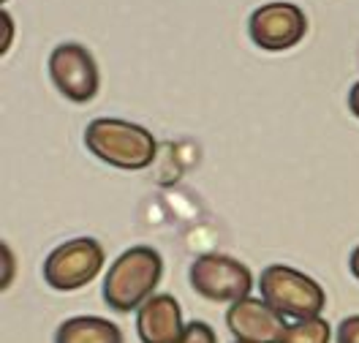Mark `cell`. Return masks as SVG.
<instances>
[{
    "label": "cell",
    "mask_w": 359,
    "mask_h": 343,
    "mask_svg": "<svg viewBox=\"0 0 359 343\" xmlns=\"http://www.w3.org/2000/svg\"><path fill=\"white\" fill-rule=\"evenodd\" d=\"M85 144L98 161L114 169L139 172L147 169L158 153L156 137L131 120L120 117H98L85 128Z\"/></svg>",
    "instance_id": "2"
},
{
    "label": "cell",
    "mask_w": 359,
    "mask_h": 343,
    "mask_svg": "<svg viewBox=\"0 0 359 343\" xmlns=\"http://www.w3.org/2000/svg\"><path fill=\"white\" fill-rule=\"evenodd\" d=\"M188 281L199 297L210 302H240L250 297L253 273L240 259H231L224 253H204L191 264Z\"/></svg>",
    "instance_id": "5"
},
{
    "label": "cell",
    "mask_w": 359,
    "mask_h": 343,
    "mask_svg": "<svg viewBox=\"0 0 359 343\" xmlns=\"http://www.w3.org/2000/svg\"><path fill=\"white\" fill-rule=\"evenodd\" d=\"M8 39H14V25L8 27V14H3V44H0L3 52L8 49Z\"/></svg>",
    "instance_id": "14"
},
{
    "label": "cell",
    "mask_w": 359,
    "mask_h": 343,
    "mask_svg": "<svg viewBox=\"0 0 359 343\" xmlns=\"http://www.w3.org/2000/svg\"><path fill=\"white\" fill-rule=\"evenodd\" d=\"M177 343H218V335L204 321H188L185 324V332H182V338Z\"/></svg>",
    "instance_id": "12"
},
{
    "label": "cell",
    "mask_w": 359,
    "mask_h": 343,
    "mask_svg": "<svg viewBox=\"0 0 359 343\" xmlns=\"http://www.w3.org/2000/svg\"><path fill=\"white\" fill-rule=\"evenodd\" d=\"M248 33H250L253 44L267 49V52H286L305 39L308 17L299 6L286 3V0L264 3L250 14Z\"/></svg>",
    "instance_id": "6"
},
{
    "label": "cell",
    "mask_w": 359,
    "mask_h": 343,
    "mask_svg": "<svg viewBox=\"0 0 359 343\" xmlns=\"http://www.w3.org/2000/svg\"><path fill=\"white\" fill-rule=\"evenodd\" d=\"M332 341V327L330 321H324L321 316L313 319H297L286 327L280 343H330Z\"/></svg>",
    "instance_id": "11"
},
{
    "label": "cell",
    "mask_w": 359,
    "mask_h": 343,
    "mask_svg": "<svg viewBox=\"0 0 359 343\" xmlns=\"http://www.w3.org/2000/svg\"><path fill=\"white\" fill-rule=\"evenodd\" d=\"M226 327L243 343H280L289 324L267 300L245 297L231 302V308L226 311Z\"/></svg>",
    "instance_id": "8"
},
{
    "label": "cell",
    "mask_w": 359,
    "mask_h": 343,
    "mask_svg": "<svg viewBox=\"0 0 359 343\" xmlns=\"http://www.w3.org/2000/svg\"><path fill=\"white\" fill-rule=\"evenodd\" d=\"M259 289L262 300H267L278 314L294 321L321 316L327 305V295L316 283V278L299 273L289 264H269L259 278Z\"/></svg>",
    "instance_id": "3"
},
{
    "label": "cell",
    "mask_w": 359,
    "mask_h": 343,
    "mask_svg": "<svg viewBox=\"0 0 359 343\" xmlns=\"http://www.w3.org/2000/svg\"><path fill=\"white\" fill-rule=\"evenodd\" d=\"M348 109H351L354 117H359V82L351 88V93H348Z\"/></svg>",
    "instance_id": "15"
},
{
    "label": "cell",
    "mask_w": 359,
    "mask_h": 343,
    "mask_svg": "<svg viewBox=\"0 0 359 343\" xmlns=\"http://www.w3.org/2000/svg\"><path fill=\"white\" fill-rule=\"evenodd\" d=\"M337 343H359V316H348L337 324Z\"/></svg>",
    "instance_id": "13"
},
{
    "label": "cell",
    "mask_w": 359,
    "mask_h": 343,
    "mask_svg": "<svg viewBox=\"0 0 359 343\" xmlns=\"http://www.w3.org/2000/svg\"><path fill=\"white\" fill-rule=\"evenodd\" d=\"M49 76L55 88L74 104H88L98 95V63L82 44H60L49 55Z\"/></svg>",
    "instance_id": "7"
},
{
    "label": "cell",
    "mask_w": 359,
    "mask_h": 343,
    "mask_svg": "<svg viewBox=\"0 0 359 343\" xmlns=\"http://www.w3.org/2000/svg\"><path fill=\"white\" fill-rule=\"evenodd\" d=\"M182 332V308L172 295H153L136 311V335L142 343H177Z\"/></svg>",
    "instance_id": "9"
},
{
    "label": "cell",
    "mask_w": 359,
    "mask_h": 343,
    "mask_svg": "<svg viewBox=\"0 0 359 343\" xmlns=\"http://www.w3.org/2000/svg\"><path fill=\"white\" fill-rule=\"evenodd\" d=\"M163 278V259L150 246H134L123 251L104 278V300L117 314L139 311L156 295Z\"/></svg>",
    "instance_id": "1"
},
{
    "label": "cell",
    "mask_w": 359,
    "mask_h": 343,
    "mask_svg": "<svg viewBox=\"0 0 359 343\" xmlns=\"http://www.w3.org/2000/svg\"><path fill=\"white\" fill-rule=\"evenodd\" d=\"M237 343H243V341H237Z\"/></svg>",
    "instance_id": "18"
},
{
    "label": "cell",
    "mask_w": 359,
    "mask_h": 343,
    "mask_svg": "<svg viewBox=\"0 0 359 343\" xmlns=\"http://www.w3.org/2000/svg\"><path fill=\"white\" fill-rule=\"evenodd\" d=\"M3 259H6V270H8V248L6 246H3ZM11 270H14V264H11ZM3 286H8V273L3 278Z\"/></svg>",
    "instance_id": "17"
},
{
    "label": "cell",
    "mask_w": 359,
    "mask_h": 343,
    "mask_svg": "<svg viewBox=\"0 0 359 343\" xmlns=\"http://www.w3.org/2000/svg\"><path fill=\"white\" fill-rule=\"evenodd\" d=\"M107 253L93 237H74L46 256L44 281L55 292H76L95 281Z\"/></svg>",
    "instance_id": "4"
},
{
    "label": "cell",
    "mask_w": 359,
    "mask_h": 343,
    "mask_svg": "<svg viewBox=\"0 0 359 343\" xmlns=\"http://www.w3.org/2000/svg\"><path fill=\"white\" fill-rule=\"evenodd\" d=\"M348 267H351V275L359 281V246L351 251V259H348Z\"/></svg>",
    "instance_id": "16"
},
{
    "label": "cell",
    "mask_w": 359,
    "mask_h": 343,
    "mask_svg": "<svg viewBox=\"0 0 359 343\" xmlns=\"http://www.w3.org/2000/svg\"><path fill=\"white\" fill-rule=\"evenodd\" d=\"M55 343H123V332L101 316H74L57 327Z\"/></svg>",
    "instance_id": "10"
}]
</instances>
